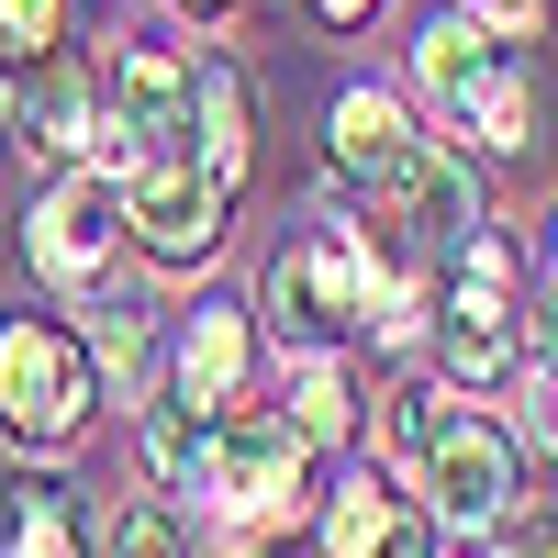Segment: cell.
<instances>
[{
	"instance_id": "cell-1",
	"label": "cell",
	"mask_w": 558,
	"mask_h": 558,
	"mask_svg": "<svg viewBox=\"0 0 558 558\" xmlns=\"http://www.w3.org/2000/svg\"><path fill=\"white\" fill-rule=\"evenodd\" d=\"M380 436H391V470H413L436 525H458V536L514 525V436H502L458 380H413Z\"/></svg>"
},
{
	"instance_id": "cell-2",
	"label": "cell",
	"mask_w": 558,
	"mask_h": 558,
	"mask_svg": "<svg viewBox=\"0 0 558 558\" xmlns=\"http://www.w3.org/2000/svg\"><path fill=\"white\" fill-rule=\"evenodd\" d=\"M202 502V558H257L313 514V436L291 413H223L213 436V481Z\"/></svg>"
},
{
	"instance_id": "cell-3",
	"label": "cell",
	"mask_w": 558,
	"mask_h": 558,
	"mask_svg": "<svg viewBox=\"0 0 558 558\" xmlns=\"http://www.w3.org/2000/svg\"><path fill=\"white\" fill-rule=\"evenodd\" d=\"M380 257H391V223H380V213H368V223H302V235L268 257V279H257V313H268L279 357H291V347H347V336H368Z\"/></svg>"
},
{
	"instance_id": "cell-4",
	"label": "cell",
	"mask_w": 558,
	"mask_h": 558,
	"mask_svg": "<svg viewBox=\"0 0 558 558\" xmlns=\"http://www.w3.org/2000/svg\"><path fill=\"white\" fill-rule=\"evenodd\" d=\"M101 146H112V179L202 168V68H179L168 45H123L112 101H101Z\"/></svg>"
},
{
	"instance_id": "cell-5",
	"label": "cell",
	"mask_w": 558,
	"mask_h": 558,
	"mask_svg": "<svg viewBox=\"0 0 558 558\" xmlns=\"http://www.w3.org/2000/svg\"><path fill=\"white\" fill-rule=\"evenodd\" d=\"M89 402H101V368H89V336L45 313H12L0 324V436L23 447H68L89 425Z\"/></svg>"
},
{
	"instance_id": "cell-6",
	"label": "cell",
	"mask_w": 558,
	"mask_h": 558,
	"mask_svg": "<svg viewBox=\"0 0 558 558\" xmlns=\"http://www.w3.org/2000/svg\"><path fill=\"white\" fill-rule=\"evenodd\" d=\"M502 279H514V268H502L492 235L458 246V279H447V302H436V357H447L458 391H492V380L525 368V324H514V302H502Z\"/></svg>"
},
{
	"instance_id": "cell-7",
	"label": "cell",
	"mask_w": 558,
	"mask_h": 558,
	"mask_svg": "<svg viewBox=\"0 0 558 558\" xmlns=\"http://www.w3.org/2000/svg\"><path fill=\"white\" fill-rule=\"evenodd\" d=\"M112 235H123V179L112 168H68L57 191L23 213V246H34V268L57 279V291H89V279L112 268Z\"/></svg>"
},
{
	"instance_id": "cell-8",
	"label": "cell",
	"mask_w": 558,
	"mask_h": 558,
	"mask_svg": "<svg viewBox=\"0 0 558 558\" xmlns=\"http://www.w3.org/2000/svg\"><path fill=\"white\" fill-rule=\"evenodd\" d=\"M357 202L380 213V223H402L413 246H470L481 235V168L458 157V146H436V134L380 179V191H357Z\"/></svg>"
},
{
	"instance_id": "cell-9",
	"label": "cell",
	"mask_w": 558,
	"mask_h": 558,
	"mask_svg": "<svg viewBox=\"0 0 558 558\" xmlns=\"http://www.w3.org/2000/svg\"><path fill=\"white\" fill-rule=\"evenodd\" d=\"M223 213H235V191H223L213 168H146L123 179V235L146 246L157 268H191L223 246Z\"/></svg>"
},
{
	"instance_id": "cell-10",
	"label": "cell",
	"mask_w": 558,
	"mask_h": 558,
	"mask_svg": "<svg viewBox=\"0 0 558 558\" xmlns=\"http://www.w3.org/2000/svg\"><path fill=\"white\" fill-rule=\"evenodd\" d=\"M502 57H514V45H502V23H481V12H447V23L413 34V78L436 89V112H447V123L481 101V78H492Z\"/></svg>"
},
{
	"instance_id": "cell-11",
	"label": "cell",
	"mask_w": 558,
	"mask_h": 558,
	"mask_svg": "<svg viewBox=\"0 0 558 558\" xmlns=\"http://www.w3.org/2000/svg\"><path fill=\"white\" fill-rule=\"evenodd\" d=\"M246 357H257L246 302H202L191 324H179V391H191V402L235 413V402H246Z\"/></svg>"
},
{
	"instance_id": "cell-12",
	"label": "cell",
	"mask_w": 558,
	"mask_h": 558,
	"mask_svg": "<svg viewBox=\"0 0 558 558\" xmlns=\"http://www.w3.org/2000/svg\"><path fill=\"white\" fill-rule=\"evenodd\" d=\"M324 134H336V179H347V191H380V179H391L413 146H425V134H413V112L391 101V89H347Z\"/></svg>"
},
{
	"instance_id": "cell-13",
	"label": "cell",
	"mask_w": 558,
	"mask_h": 558,
	"mask_svg": "<svg viewBox=\"0 0 558 558\" xmlns=\"http://www.w3.org/2000/svg\"><path fill=\"white\" fill-rule=\"evenodd\" d=\"M213 436H223V413L213 402H191V391H146V470H157V492H202L213 481Z\"/></svg>"
},
{
	"instance_id": "cell-14",
	"label": "cell",
	"mask_w": 558,
	"mask_h": 558,
	"mask_svg": "<svg viewBox=\"0 0 558 558\" xmlns=\"http://www.w3.org/2000/svg\"><path fill=\"white\" fill-rule=\"evenodd\" d=\"M23 146L34 157H57V168H78L89 146H101V89H89V68H45L34 78V101H23Z\"/></svg>"
},
{
	"instance_id": "cell-15",
	"label": "cell",
	"mask_w": 558,
	"mask_h": 558,
	"mask_svg": "<svg viewBox=\"0 0 558 558\" xmlns=\"http://www.w3.org/2000/svg\"><path fill=\"white\" fill-rule=\"evenodd\" d=\"M78 336H89V368H101V391L146 413V391H157V313H146V302H89Z\"/></svg>"
},
{
	"instance_id": "cell-16",
	"label": "cell",
	"mask_w": 558,
	"mask_h": 558,
	"mask_svg": "<svg viewBox=\"0 0 558 558\" xmlns=\"http://www.w3.org/2000/svg\"><path fill=\"white\" fill-rule=\"evenodd\" d=\"M291 425L313 436V447H347L357 436V368L336 357V347H291Z\"/></svg>"
},
{
	"instance_id": "cell-17",
	"label": "cell",
	"mask_w": 558,
	"mask_h": 558,
	"mask_svg": "<svg viewBox=\"0 0 558 558\" xmlns=\"http://www.w3.org/2000/svg\"><path fill=\"white\" fill-rule=\"evenodd\" d=\"M0 558H89L78 502H68L57 481H23L12 502H0Z\"/></svg>"
},
{
	"instance_id": "cell-18",
	"label": "cell",
	"mask_w": 558,
	"mask_h": 558,
	"mask_svg": "<svg viewBox=\"0 0 558 558\" xmlns=\"http://www.w3.org/2000/svg\"><path fill=\"white\" fill-rule=\"evenodd\" d=\"M391 514H402V492H391L380 470L336 481V502H324V558H368V547L391 536Z\"/></svg>"
},
{
	"instance_id": "cell-19",
	"label": "cell",
	"mask_w": 558,
	"mask_h": 558,
	"mask_svg": "<svg viewBox=\"0 0 558 558\" xmlns=\"http://www.w3.org/2000/svg\"><path fill=\"white\" fill-rule=\"evenodd\" d=\"M458 123H470L481 146H492V157H525V146H536V89H525V68L502 57V68L481 78V101L458 112Z\"/></svg>"
},
{
	"instance_id": "cell-20",
	"label": "cell",
	"mask_w": 558,
	"mask_h": 558,
	"mask_svg": "<svg viewBox=\"0 0 558 558\" xmlns=\"http://www.w3.org/2000/svg\"><path fill=\"white\" fill-rule=\"evenodd\" d=\"M101 558H202V525L179 514V502H123L112 536H101Z\"/></svg>"
},
{
	"instance_id": "cell-21",
	"label": "cell",
	"mask_w": 558,
	"mask_h": 558,
	"mask_svg": "<svg viewBox=\"0 0 558 558\" xmlns=\"http://www.w3.org/2000/svg\"><path fill=\"white\" fill-rule=\"evenodd\" d=\"M202 168L223 179V191L246 179V89L223 78V68H202Z\"/></svg>"
},
{
	"instance_id": "cell-22",
	"label": "cell",
	"mask_w": 558,
	"mask_h": 558,
	"mask_svg": "<svg viewBox=\"0 0 558 558\" xmlns=\"http://www.w3.org/2000/svg\"><path fill=\"white\" fill-rule=\"evenodd\" d=\"M514 391H525V413H514V425H525V447H547V458H558V347L514 368Z\"/></svg>"
},
{
	"instance_id": "cell-23",
	"label": "cell",
	"mask_w": 558,
	"mask_h": 558,
	"mask_svg": "<svg viewBox=\"0 0 558 558\" xmlns=\"http://www.w3.org/2000/svg\"><path fill=\"white\" fill-rule=\"evenodd\" d=\"M68 0H0V57H57Z\"/></svg>"
},
{
	"instance_id": "cell-24",
	"label": "cell",
	"mask_w": 558,
	"mask_h": 558,
	"mask_svg": "<svg viewBox=\"0 0 558 558\" xmlns=\"http://www.w3.org/2000/svg\"><path fill=\"white\" fill-rule=\"evenodd\" d=\"M368 558H436V525H425V514H413V502H402V514H391V536L368 547Z\"/></svg>"
},
{
	"instance_id": "cell-25",
	"label": "cell",
	"mask_w": 558,
	"mask_h": 558,
	"mask_svg": "<svg viewBox=\"0 0 558 558\" xmlns=\"http://www.w3.org/2000/svg\"><path fill=\"white\" fill-rule=\"evenodd\" d=\"M514 558H558V502L547 514H514Z\"/></svg>"
},
{
	"instance_id": "cell-26",
	"label": "cell",
	"mask_w": 558,
	"mask_h": 558,
	"mask_svg": "<svg viewBox=\"0 0 558 558\" xmlns=\"http://www.w3.org/2000/svg\"><path fill=\"white\" fill-rule=\"evenodd\" d=\"M481 23H536V0H470Z\"/></svg>"
},
{
	"instance_id": "cell-27",
	"label": "cell",
	"mask_w": 558,
	"mask_h": 558,
	"mask_svg": "<svg viewBox=\"0 0 558 558\" xmlns=\"http://www.w3.org/2000/svg\"><path fill=\"white\" fill-rule=\"evenodd\" d=\"M313 12H324V23H368V12H380V0H313Z\"/></svg>"
},
{
	"instance_id": "cell-28",
	"label": "cell",
	"mask_w": 558,
	"mask_h": 558,
	"mask_svg": "<svg viewBox=\"0 0 558 558\" xmlns=\"http://www.w3.org/2000/svg\"><path fill=\"white\" fill-rule=\"evenodd\" d=\"M458 558H514V536H502V547H481V536H458Z\"/></svg>"
},
{
	"instance_id": "cell-29",
	"label": "cell",
	"mask_w": 558,
	"mask_h": 558,
	"mask_svg": "<svg viewBox=\"0 0 558 558\" xmlns=\"http://www.w3.org/2000/svg\"><path fill=\"white\" fill-rule=\"evenodd\" d=\"M547 279H558V223H547Z\"/></svg>"
},
{
	"instance_id": "cell-30",
	"label": "cell",
	"mask_w": 558,
	"mask_h": 558,
	"mask_svg": "<svg viewBox=\"0 0 558 558\" xmlns=\"http://www.w3.org/2000/svg\"><path fill=\"white\" fill-rule=\"evenodd\" d=\"M0 134H12V123H0Z\"/></svg>"
}]
</instances>
